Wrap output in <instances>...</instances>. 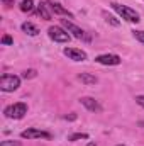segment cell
<instances>
[{"mask_svg": "<svg viewBox=\"0 0 144 146\" xmlns=\"http://www.w3.org/2000/svg\"><path fill=\"white\" fill-rule=\"evenodd\" d=\"M110 7H112V9H114V10L124 19V21H127V22H134V24H137V22L141 21L139 14H137L134 9L127 7V5H122V3H119V2H112Z\"/></svg>", "mask_w": 144, "mask_h": 146, "instance_id": "1", "label": "cell"}, {"mask_svg": "<svg viewBox=\"0 0 144 146\" xmlns=\"http://www.w3.org/2000/svg\"><path fill=\"white\" fill-rule=\"evenodd\" d=\"M19 87H20V76L2 75V78H0V90L2 92H15Z\"/></svg>", "mask_w": 144, "mask_h": 146, "instance_id": "2", "label": "cell"}, {"mask_svg": "<svg viewBox=\"0 0 144 146\" xmlns=\"http://www.w3.org/2000/svg\"><path fill=\"white\" fill-rule=\"evenodd\" d=\"M3 114L9 119H22L27 114V104H24V102L12 104V106H9V107L3 109Z\"/></svg>", "mask_w": 144, "mask_h": 146, "instance_id": "3", "label": "cell"}, {"mask_svg": "<svg viewBox=\"0 0 144 146\" xmlns=\"http://www.w3.org/2000/svg\"><path fill=\"white\" fill-rule=\"evenodd\" d=\"M48 36L51 37L54 42H68L71 39V34L65 27H59V26H51L48 29Z\"/></svg>", "mask_w": 144, "mask_h": 146, "instance_id": "4", "label": "cell"}, {"mask_svg": "<svg viewBox=\"0 0 144 146\" xmlns=\"http://www.w3.org/2000/svg\"><path fill=\"white\" fill-rule=\"evenodd\" d=\"M20 138H24V139H41V138L42 139H49L51 134L46 133V131L36 129V127H29V129H26V131L20 133Z\"/></svg>", "mask_w": 144, "mask_h": 146, "instance_id": "5", "label": "cell"}, {"mask_svg": "<svg viewBox=\"0 0 144 146\" xmlns=\"http://www.w3.org/2000/svg\"><path fill=\"white\" fill-rule=\"evenodd\" d=\"M61 27H65L73 37H76V39H83L85 37V31L81 29V27H78L76 24H73L71 21H68V19H61Z\"/></svg>", "mask_w": 144, "mask_h": 146, "instance_id": "6", "label": "cell"}, {"mask_svg": "<svg viewBox=\"0 0 144 146\" xmlns=\"http://www.w3.org/2000/svg\"><path fill=\"white\" fill-rule=\"evenodd\" d=\"M95 61L100 63V65H108V66H117V65L122 63L119 54H98L95 58Z\"/></svg>", "mask_w": 144, "mask_h": 146, "instance_id": "7", "label": "cell"}, {"mask_svg": "<svg viewBox=\"0 0 144 146\" xmlns=\"http://www.w3.org/2000/svg\"><path fill=\"white\" fill-rule=\"evenodd\" d=\"M63 53H65V56H68L73 61H85V60L88 58L87 53H85L83 49H78V48H65Z\"/></svg>", "mask_w": 144, "mask_h": 146, "instance_id": "8", "label": "cell"}, {"mask_svg": "<svg viewBox=\"0 0 144 146\" xmlns=\"http://www.w3.org/2000/svg\"><path fill=\"white\" fill-rule=\"evenodd\" d=\"M46 3H48L49 10H51L53 14H56V15H65V17H70V19H73V14L68 10V9H65L61 3H58V2H51V0H48Z\"/></svg>", "mask_w": 144, "mask_h": 146, "instance_id": "9", "label": "cell"}, {"mask_svg": "<svg viewBox=\"0 0 144 146\" xmlns=\"http://www.w3.org/2000/svg\"><path fill=\"white\" fill-rule=\"evenodd\" d=\"M80 102L85 106V109H88L90 112H102V106H100L93 97H81Z\"/></svg>", "mask_w": 144, "mask_h": 146, "instance_id": "10", "label": "cell"}, {"mask_svg": "<svg viewBox=\"0 0 144 146\" xmlns=\"http://www.w3.org/2000/svg\"><path fill=\"white\" fill-rule=\"evenodd\" d=\"M37 14L41 15V19H44V21H51V10H49V7H48V3L46 2H41L39 5H37Z\"/></svg>", "mask_w": 144, "mask_h": 146, "instance_id": "11", "label": "cell"}, {"mask_svg": "<svg viewBox=\"0 0 144 146\" xmlns=\"http://www.w3.org/2000/svg\"><path fill=\"white\" fill-rule=\"evenodd\" d=\"M81 83H85V85H95L97 82H98V78L95 76V75H92V73H78V76H76Z\"/></svg>", "mask_w": 144, "mask_h": 146, "instance_id": "12", "label": "cell"}, {"mask_svg": "<svg viewBox=\"0 0 144 146\" xmlns=\"http://www.w3.org/2000/svg\"><path fill=\"white\" fill-rule=\"evenodd\" d=\"M20 27H22V31H24L27 36H37V34H39V29H37L32 22H22Z\"/></svg>", "mask_w": 144, "mask_h": 146, "instance_id": "13", "label": "cell"}, {"mask_svg": "<svg viewBox=\"0 0 144 146\" xmlns=\"http://www.w3.org/2000/svg\"><path fill=\"white\" fill-rule=\"evenodd\" d=\"M102 17L105 19V22H107V24L114 26V27H119V26H120V21H119V19H115L112 14H108L107 10H102Z\"/></svg>", "mask_w": 144, "mask_h": 146, "instance_id": "14", "label": "cell"}, {"mask_svg": "<svg viewBox=\"0 0 144 146\" xmlns=\"http://www.w3.org/2000/svg\"><path fill=\"white\" fill-rule=\"evenodd\" d=\"M20 10L22 12H32L34 10V2L32 0H22L20 2Z\"/></svg>", "mask_w": 144, "mask_h": 146, "instance_id": "15", "label": "cell"}, {"mask_svg": "<svg viewBox=\"0 0 144 146\" xmlns=\"http://www.w3.org/2000/svg\"><path fill=\"white\" fill-rule=\"evenodd\" d=\"M78 139H88V134L87 133H75L68 136V141H78Z\"/></svg>", "mask_w": 144, "mask_h": 146, "instance_id": "16", "label": "cell"}, {"mask_svg": "<svg viewBox=\"0 0 144 146\" xmlns=\"http://www.w3.org/2000/svg\"><path fill=\"white\" fill-rule=\"evenodd\" d=\"M36 76H37V72L32 70V68H31V70H26V72L22 73V78H24V80H31V78H36Z\"/></svg>", "mask_w": 144, "mask_h": 146, "instance_id": "17", "label": "cell"}, {"mask_svg": "<svg viewBox=\"0 0 144 146\" xmlns=\"http://www.w3.org/2000/svg\"><path fill=\"white\" fill-rule=\"evenodd\" d=\"M22 143L20 141H15V139H5V141H2L0 146H20Z\"/></svg>", "mask_w": 144, "mask_h": 146, "instance_id": "18", "label": "cell"}, {"mask_svg": "<svg viewBox=\"0 0 144 146\" xmlns=\"http://www.w3.org/2000/svg\"><path fill=\"white\" fill-rule=\"evenodd\" d=\"M132 36L136 37L139 42H143L144 44V31H132Z\"/></svg>", "mask_w": 144, "mask_h": 146, "instance_id": "19", "label": "cell"}, {"mask_svg": "<svg viewBox=\"0 0 144 146\" xmlns=\"http://www.w3.org/2000/svg\"><path fill=\"white\" fill-rule=\"evenodd\" d=\"M2 44L3 46H10V44H14V39L9 36V34H5V36L2 37Z\"/></svg>", "mask_w": 144, "mask_h": 146, "instance_id": "20", "label": "cell"}, {"mask_svg": "<svg viewBox=\"0 0 144 146\" xmlns=\"http://www.w3.org/2000/svg\"><path fill=\"white\" fill-rule=\"evenodd\" d=\"M136 104L144 109V95H136Z\"/></svg>", "mask_w": 144, "mask_h": 146, "instance_id": "21", "label": "cell"}, {"mask_svg": "<svg viewBox=\"0 0 144 146\" xmlns=\"http://www.w3.org/2000/svg\"><path fill=\"white\" fill-rule=\"evenodd\" d=\"M2 3H3L7 9H10V7L14 5V0H2Z\"/></svg>", "mask_w": 144, "mask_h": 146, "instance_id": "22", "label": "cell"}, {"mask_svg": "<svg viewBox=\"0 0 144 146\" xmlns=\"http://www.w3.org/2000/svg\"><path fill=\"white\" fill-rule=\"evenodd\" d=\"M76 119V114H70V115H65V121H75Z\"/></svg>", "mask_w": 144, "mask_h": 146, "instance_id": "23", "label": "cell"}, {"mask_svg": "<svg viewBox=\"0 0 144 146\" xmlns=\"http://www.w3.org/2000/svg\"><path fill=\"white\" fill-rule=\"evenodd\" d=\"M87 146H97V145H95V143H88Z\"/></svg>", "mask_w": 144, "mask_h": 146, "instance_id": "24", "label": "cell"}, {"mask_svg": "<svg viewBox=\"0 0 144 146\" xmlns=\"http://www.w3.org/2000/svg\"><path fill=\"white\" fill-rule=\"evenodd\" d=\"M115 146H124V145H115Z\"/></svg>", "mask_w": 144, "mask_h": 146, "instance_id": "25", "label": "cell"}]
</instances>
